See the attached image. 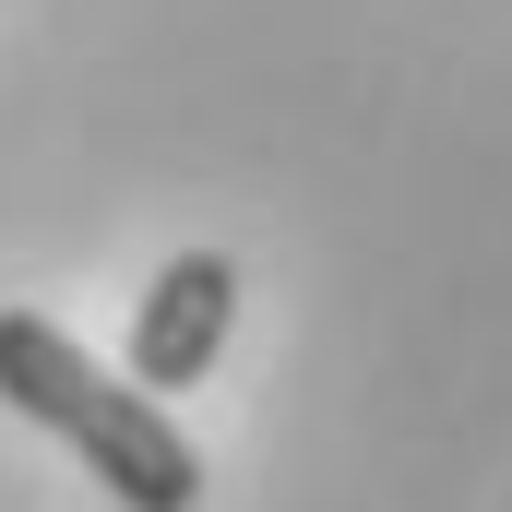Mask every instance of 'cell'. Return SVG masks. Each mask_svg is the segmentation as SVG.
<instances>
[{
  "label": "cell",
  "mask_w": 512,
  "mask_h": 512,
  "mask_svg": "<svg viewBox=\"0 0 512 512\" xmlns=\"http://www.w3.org/2000/svg\"><path fill=\"white\" fill-rule=\"evenodd\" d=\"M0 405L36 417V429H60V441L96 465V489H108L120 512H191V501H203L191 429H179L167 405H143L120 370H96L48 310H0Z\"/></svg>",
  "instance_id": "cell-1"
},
{
  "label": "cell",
  "mask_w": 512,
  "mask_h": 512,
  "mask_svg": "<svg viewBox=\"0 0 512 512\" xmlns=\"http://www.w3.org/2000/svg\"><path fill=\"white\" fill-rule=\"evenodd\" d=\"M227 322H239V262H227V251H179L155 286H143V310H131L120 382L143 393V405L191 393L215 358H227Z\"/></svg>",
  "instance_id": "cell-2"
}]
</instances>
